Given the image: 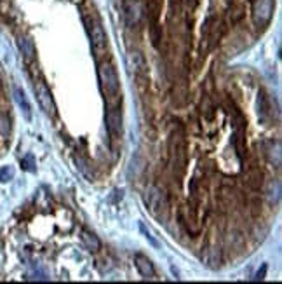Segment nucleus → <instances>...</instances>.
<instances>
[{"instance_id":"nucleus-13","label":"nucleus","mask_w":282,"mask_h":284,"mask_svg":"<svg viewBox=\"0 0 282 284\" xmlns=\"http://www.w3.org/2000/svg\"><path fill=\"white\" fill-rule=\"evenodd\" d=\"M14 100H16V103L19 105V108H21V112H23L25 119H27V120H30V119H31V107H30V103H28V98L25 96L23 89L14 87Z\"/></svg>"},{"instance_id":"nucleus-2","label":"nucleus","mask_w":282,"mask_h":284,"mask_svg":"<svg viewBox=\"0 0 282 284\" xmlns=\"http://www.w3.org/2000/svg\"><path fill=\"white\" fill-rule=\"evenodd\" d=\"M146 209L159 222H166L169 216V200L166 192L160 187H152L146 192Z\"/></svg>"},{"instance_id":"nucleus-4","label":"nucleus","mask_w":282,"mask_h":284,"mask_svg":"<svg viewBox=\"0 0 282 284\" xmlns=\"http://www.w3.org/2000/svg\"><path fill=\"white\" fill-rule=\"evenodd\" d=\"M35 96H37V101L40 105V108L44 110L47 117H56V103H54V98L51 94L49 87L44 84L42 81L35 82Z\"/></svg>"},{"instance_id":"nucleus-5","label":"nucleus","mask_w":282,"mask_h":284,"mask_svg":"<svg viewBox=\"0 0 282 284\" xmlns=\"http://www.w3.org/2000/svg\"><path fill=\"white\" fill-rule=\"evenodd\" d=\"M274 14V0H258L253 7V23L258 28H265Z\"/></svg>"},{"instance_id":"nucleus-12","label":"nucleus","mask_w":282,"mask_h":284,"mask_svg":"<svg viewBox=\"0 0 282 284\" xmlns=\"http://www.w3.org/2000/svg\"><path fill=\"white\" fill-rule=\"evenodd\" d=\"M18 47L23 54V58L27 63H31L35 59V46L28 37H19L18 39Z\"/></svg>"},{"instance_id":"nucleus-10","label":"nucleus","mask_w":282,"mask_h":284,"mask_svg":"<svg viewBox=\"0 0 282 284\" xmlns=\"http://www.w3.org/2000/svg\"><path fill=\"white\" fill-rule=\"evenodd\" d=\"M134 263H136L138 272H140V276L143 277V279H153L155 269H153L152 261H150L148 258L143 256V255H136V256H134Z\"/></svg>"},{"instance_id":"nucleus-11","label":"nucleus","mask_w":282,"mask_h":284,"mask_svg":"<svg viewBox=\"0 0 282 284\" xmlns=\"http://www.w3.org/2000/svg\"><path fill=\"white\" fill-rule=\"evenodd\" d=\"M127 63H129V68L136 75H143L146 72V61L140 51H131L129 56H127Z\"/></svg>"},{"instance_id":"nucleus-16","label":"nucleus","mask_w":282,"mask_h":284,"mask_svg":"<svg viewBox=\"0 0 282 284\" xmlns=\"http://www.w3.org/2000/svg\"><path fill=\"white\" fill-rule=\"evenodd\" d=\"M11 133V119L5 112H0V135L7 136Z\"/></svg>"},{"instance_id":"nucleus-14","label":"nucleus","mask_w":282,"mask_h":284,"mask_svg":"<svg viewBox=\"0 0 282 284\" xmlns=\"http://www.w3.org/2000/svg\"><path fill=\"white\" fill-rule=\"evenodd\" d=\"M80 239H82V244H84L85 250L89 251H98L101 248V241L98 239V235H94L89 230H82L80 234Z\"/></svg>"},{"instance_id":"nucleus-9","label":"nucleus","mask_w":282,"mask_h":284,"mask_svg":"<svg viewBox=\"0 0 282 284\" xmlns=\"http://www.w3.org/2000/svg\"><path fill=\"white\" fill-rule=\"evenodd\" d=\"M265 154H267V159L270 164H274L275 168H281L282 164V148H281V142L277 140H270L265 146Z\"/></svg>"},{"instance_id":"nucleus-15","label":"nucleus","mask_w":282,"mask_h":284,"mask_svg":"<svg viewBox=\"0 0 282 284\" xmlns=\"http://www.w3.org/2000/svg\"><path fill=\"white\" fill-rule=\"evenodd\" d=\"M204 261H206L207 267H211V269H218V267H220V251H218L216 248L207 250L206 256H204Z\"/></svg>"},{"instance_id":"nucleus-7","label":"nucleus","mask_w":282,"mask_h":284,"mask_svg":"<svg viewBox=\"0 0 282 284\" xmlns=\"http://www.w3.org/2000/svg\"><path fill=\"white\" fill-rule=\"evenodd\" d=\"M124 20L129 28L136 27L141 20V7L136 0H126L124 4Z\"/></svg>"},{"instance_id":"nucleus-6","label":"nucleus","mask_w":282,"mask_h":284,"mask_svg":"<svg viewBox=\"0 0 282 284\" xmlns=\"http://www.w3.org/2000/svg\"><path fill=\"white\" fill-rule=\"evenodd\" d=\"M89 35H91L92 49H94L96 56H99V53H103L108 46V37L105 33L101 23H99V20L91 21V25H89Z\"/></svg>"},{"instance_id":"nucleus-18","label":"nucleus","mask_w":282,"mask_h":284,"mask_svg":"<svg viewBox=\"0 0 282 284\" xmlns=\"http://www.w3.org/2000/svg\"><path fill=\"white\" fill-rule=\"evenodd\" d=\"M265 270H267V267H265V265H263V269H261V272H258V274H256V279H263Z\"/></svg>"},{"instance_id":"nucleus-3","label":"nucleus","mask_w":282,"mask_h":284,"mask_svg":"<svg viewBox=\"0 0 282 284\" xmlns=\"http://www.w3.org/2000/svg\"><path fill=\"white\" fill-rule=\"evenodd\" d=\"M169 162L172 168L183 169L185 166V142L181 131H172L169 140Z\"/></svg>"},{"instance_id":"nucleus-1","label":"nucleus","mask_w":282,"mask_h":284,"mask_svg":"<svg viewBox=\"0 0 282 284\" xmlns=\"http://www.w3.org/2000/svg\"><path fill=\"white\" fill-rule=\"evenodd\" d=\"M98 77L107 100L110 101V103H115V101L118 100V94H120V82H118L117 70L113 68V65H112L110 61L99 63Z\"/></svg>"},{"instance_id":"nucleus-8","label":"nucleus","mask_w":282,"mask_h":284,"mask_svg":"<svg viewBox=\"0 0 282 284\" xmlns=\"http://www.w3.org/2000/svg\"><path fill=\"white\" fill-rule=\"evenodd\" d=\"M107 127L112 136H118L122 131V114L117 107L108 108L107 112Z\"/></svg>"},{"instance_id":"nucleus-17","label":"nucleus","mask_w":282,"mask_h":284,"mask_svg":"<svg viewBox=\"0 0 282 284\" xmlns=\"http://www.w3.org/2000/svg\"><path fill=\"white\" fill-rule=\"evenodd\" d=\"M12 174H14V171H12V168H4L0 169V181H9L12 178Z\"/></svg>"}]
</instances>
